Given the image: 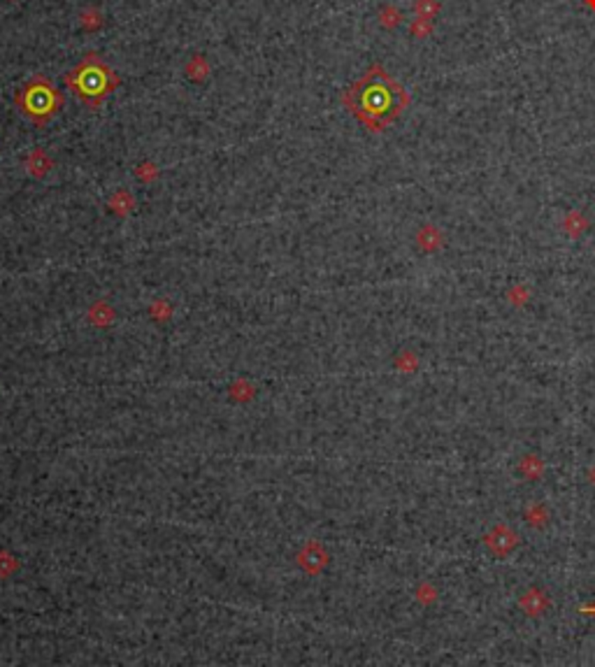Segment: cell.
Listing matches in <instances>:
<instances>
[{
    "instance_id": "cell-1",
    "label": "cell",
    "mask_w": 595,
    "mask_h": 667,
    "mask_svg": "<svg viewBox=\"0 0 595 667\" xmlns=\"http://www.w3.org/2000/svg\"><path fill=\"white\" fill-rule=\"evenodd\" d=\"M342 102L365 128L382 133L405 112L410 93L382 66H370L363 77L342 93Z\"/></svg>"
},
{
    "instance_id": "cell-2",
    "label": "cell",
    "mask_w": 595,
    "mask_h": 667,
    "mask_svg": "<svg viewBox=\"0 0 595 667\" xmlns=\"http://www.w3.org/2000/svg\"><path fill=\"white\" fill-rule=\"evenodd\" d=\"M63 79L68 89H70L82 102H86V105L91 107H98L100 102L119 86L116 72L93 52L84 54L79 63L75 66Z\"/></svg>"
},
{
    "instance_id": "cell-3",
    "label": "cell",
    "mask_w": 595,
    "mask_h": 667,
    "mask_svg": "<svg viewBox=\"0 0 595 667\" xmlns=\"http://www.w3.org/2000/svg\"><path fill=\"white\" fill-rule=\"evenodd\" d=\"M15 100H17V107L22 109L31 121L40 123V126L52 121L61 109V105H63L61 91L52 84V79L42 77V75H36L33 79L26 82Z\"/></svg>"
},
{
    "instance_id": "cell-4",
    "label": "cell",
    "mask_w": 595,
    "mask_h": 667,
    "mask_svg": "<svg viewBox=\"0 0 595 667\" xmlns=\"http://www.w3.org/2000/svg\"><path fill=\"white\" fill-rule=\"evenodd\" d=\"M484 542H486V546L495 555H507L511 549L518 544V537H516V532H511L507 526H495L493 530L484 537Z\"/></svg>"
},
{
    "instance_id": "cell-5",
    "label": "cell",
    "mask_w": 595,
    "mask_h": 667,
    "mask_svg": "<svg viewBox=\"0 0 595 667\" xmlns=\"http://www.w3.org/2000/svg\"><path fill=\"white\" fill-rule=\"evenodd\" d=\"M521 607L528 611V616L542 614L544 607H546V595L539 588H530L528 593L521 597Z\"/></svg>"
},
{
    "instance_id": "cell-6",
    "label": "cell",
    "mask_w": 595,
    "mask_h": 667,
    "mask_svg": "<svg viewBox=\"0 0 595 667\" xmlns=\"http://www.w3.org/2000/svg\"><path fill=\"white\" fill-rule=\"evenodd\" d=\"M417 240H419L421 249H426V252H435V249L442 245V235L438 233V228H435V226H424V228H421Z\"/></svg>"
},
{
    "instance_id": "cell-7",
    "label": "cell",
    "mask_w": 595,
    "mask_h": 667,
    "mask_svg": "<svg viewBox=\"0 0 595 667\" xmlns=\"http://www.w3.org/2000/svg\"><path fill=\"white\" fill-rule=\"evenodd\" d=\"M379 19H382V24L386 26V29H396V26L400 24V19H403V15H400L396 8H384L382 12H379Z\"/></svg>"
},
{
    "instance_id": "cell-8",
    "label": "cell",
    "mask_w": 595,
    "mask_h": 667,
    "mask_svg": "<svg viewBox=\"0 0 595 667\" xmlns=\"http://www.w3.org/2000/svg\"><path fill=\"white\" fill-rule=\"evenodd\" d=\"M438 10H440V5L435 3V0H419V3H417L419 19H433Z\"/></svg>"
},
{
    "instance_id": "cell-9",
    "label": "cell",
    "mask_w": 595,
    "mask_h": 667,
    "mask_svg": "<svg viewBox=\"0 0 595 667\" xmlns=\"http://www.w3.org/2000/svg\"><path fill=\"white\" fill-rule=\"evenodd\" d=\"M431 31H433V26L428 24V19H419V22L412 26V33H414L417 38H424V36H428Z\"/></svg>"
},
{
    "instance_id": "cell-10",
    "label": "cell",
    "mask_w": 595,
    "mask_h": 667,
    "mask_svg": "<svg viewBox=\"0 0 595 667\" xmlns=\"http://www.w3.org/2000/svg\"><path fill=\"white\" fill-rule=\"evenodd\" d=\"M581 611H584V614H588V616H595V607H584Z\"/></svg>"
},
{
    "instance_id": "cell-11",
    "label": "cell",
    "mask_w": 595,
    "mask_h": 667,
    "mask_svg": "<svg viewBox=\"0 0 595 667\" xmlns=\"http://www.w3.org/2000/svg\"><path fill=\"white\" fill-rule=\"evenodd\" d=\"M586 3H588V8H593V10H595V0H586Z\"/></svg>"
}]
</instances>
